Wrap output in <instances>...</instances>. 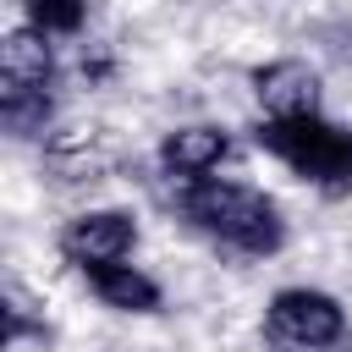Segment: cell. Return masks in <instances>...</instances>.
Here are the masks:
<instances>
[{
	"mask_svg": "<svg viewBox=\"0 0 352 352\" xmlns=\"http://www.w3.org/2000/svg\"><path fill=\"white\" fill-rule=\"evenodd\" d=\"M176 209L204 236H214L220 248H236V253H253V258H264L286 242V220H280L275 198L248 187V182H214V176L209 182H182Z\"/></svg>",
	"mask_w": 352,
	"mask_h": 352,
	"instance_id": "obj_1",
	"label": "cell"
},
{
	"mask_svg": "<svg viewBox=\"0 0 352 352\" xmlns=\"http://www.w3.org/2000/svg\"><path fill=\"white\" fill-rule=\"evenodd\" d=\"M253 138L302 182L324 192H352V126H336L324 116H297V121H258Z\"/></svg>",
	"mask_w": 352,
	"mask_h": 352,
	"instance_id": "obj_2",
	"label": "cell"
},
{
	"mask_svg": "<svg viewBox=\"0 0 352 352\" xmlns=\"http://www.w3.org/2000/svg\"><path fill=\"white\" fill-rule=\"evenodd\" d=\"M264 341L275 352H324L346 341V308L319 286H280L264 308Z\"/></svg>",
	"mask_w": 352,
	"mask_h": 352,
	"instance_id": "obj_3",
	"label": "cell"
},
{
	"mask_svg": "<svg viewBox=\"0 0 352 352\" xmlns=\"http://www.w3.org/2000/svg\"><path fill=\"white\" fill-rule=\"evenodd\" d=\"M132 248H138V220L126 209H88V214L66 220V231H60V253L77 275L94 264H121Z\"/></svg>",
	"mask_w": 352,
	"mask_h": 352,
	"instance_id": "obj_4",
	"label": "cell"
},
{
	"mask_svg": "<svg viewBox=\"0 0 352 352\" xmlns=\"http://www.w3.org/2000/svg\"><path fill=\"white\" fill-rule=\"evenodd\" d=\"M231 160V132L214 121H192L160 138V170L170 182H209V170H220Z\"/></svg>",
	"mask_w": 352,
	"mask_h": 352,
	"instance_id": "obj_5",
	"label": "cell"
},
{
	"mask_svg": "<svg viewBox=\"0 0 352 352\" xmlns=\"http://www.w3.org/2000/svg\"><path fill=\"white\" fill-rule=\"evenodd\" d=\"M253 94L264 104V121H297L319 116V72L308 60H270L253 66Z\"/></svg>",
	"mask_w": 352,
	"mask_h": 352,
	"instance_id": "obj_6",
	"label": "cell"
},
{
	"mask_svg": "<svg viewBox=\"0 0 352 352\" xmlns=\"http://www.w3.org/2000/svg\"><path fill=\"white\" fill-rule=\"evenodd\" d=\"M0 82H6V88H50V82H55L50 33H38L33 22L11 28L6 44H0Z\"/></svg>",
	"mask_w": 352,
	"mask_h": 352,
	"instance_id": "obj_7",
	"label": "cell"
},
{
	"mask_svg": "<svg viewBox=\"0 0 352 352\" xmlns=\"http://www.w3.org/2000/svg\"><path fill=\"white\" fill-rule=\"evenodd\" d=\"M82 280H88V292L104 302V308H116V314H154L160 308V286H154V275H143L138 264H94V270H82Z\"/></svg>",
	"mask_w": 352,
	"mask_h": 352,
	"instance_id": "obj_8",
	"label": "cell"
},
{
	"mask_svg": "<svg viewBox=\"0 0 352 352\" xmlns=\"http://www.w3.org/2000/svg\"><path fill=\"white\" fill-rule=\"evenodd\" d=\"M50 110H55L50 88H6L0 82V121H6L11 138H38L44 121H50Z\"/></svg>",
	"mask_w": 352,
	"mask_h": 352,
	"instance_id": "obj_9",
	"label": "cell"
},
{
	"mask_svg": "<svg viewBox=\"0 0 352 352\" xmlns=\"http://www.w3.org/2000/svg\"><path fill=\"white\" fill-rule=\"evenodd\" d=\"M22 6H28V22L50 38H72L88 22V0H22Z\"/></svg>",
	"mask_w": 352,
	"mask_h": 352,
	"instance_id": "obj_10",
	"label": "cell"
}]
</instances>
